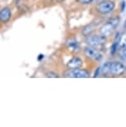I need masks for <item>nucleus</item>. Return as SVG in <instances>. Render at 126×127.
Masks as SVG:
<instances>
[{"instance_id":"f257e3e1","label":"nucleus","mask_w":126,"mask_h":127,"mask_svg":"<svg viewBox=\"0 0 126 127\" xmlns=\"http://www.w3.org/2000/svg\"><path fill=\"white\" fill-rule=\"evenodd\" d=\"M86 42L89 46L101 50L106 42V37L103 35H90L87 37Z\"/></svg>"},{"instance_id":"f03ea898","label":"nucleus","mask_w":126,"mask_h":127,"mask_svg":"<svg viewBox=\"0 0 126 127\" xmlns=\"http://www.w3.org/2000/svg\"><path fill=\"white\" fill-rule=\"evenodd\" d=\"M120 22L119 18H113L108 21L101 28V35L104 36V37H109V36L112 35V33L115 31V28L117 27Z\"/></svg>"},{"instance_id":"7ed1b4c3","label":"nucleus","mask_w":126,"mask_h":127,"mask_svg":"<svg viewBox=\"0 0 126 127\" xmlns=\"http://www.w3.org/2000/svg\"><path fill=\"white\" fill-rule=\"evenodd\" d=\"M66 77H71V78H87L90 76V73L86 70L84 69H69L65 72Z\"/></svg>"},{"instance_id":"20e7f679","label":"nucleus","mask_w":126,"mask_h":127,"mask_svg":"<svg viewBox=\"0 0 126 127\" xmlns=\"http://www.w3.org/2000/svg\"><path fill=\"white\" fill-rule=\"evenodd\" d=\"M85 55L88 58H91L94 61H101L103 58V53L100 49L91 46H87L85 48Z\"/></svg>"},{"instance_id":"39448f33","label":"nucleus","mask_w":126,"mask_h":127,"mask_svg":"<svg viewBox=\"0 0 126 127\" xmlns=\"http://www.w3.org/2000/svg\"><path fill=\"white\" fill-rule=\"evenodd\" d=\"M115 3L113 1H110V0H105L101 3H100L96 7L97 11L101 14H107L112 12L115 8Z\"/></svg>"},{"instance_id":"423d86ee","label":"nucleus","mask_w":126,"mask_h":127,"mask_svg":"<svg viewBox=\"0 0 126 127\" xmlns=\"http://www.w3.org/2000/svg\"><path fill=\"white\" fill-rule=\"evenodd\" d=\"M125 71V66L120 62H110V73L115 76H120Z\"/></svg>"},{"instance_id":"0eeeda50","label":"nucleus","mask_w":126,"mask_h":127,"mask_svg":"<svg viewBox=\"0 0 126 127\" xmlns=\"http://www.w3.org/2000/svg\"><path fill=\"white\" fill-rule=\"evenodd\" d=\"M82 64L83 62L80 58H79V57H73L68 62L67 66L69 69H77L81 67Z\"/></svg>"},{"instance_id":"6e6552de","label":"nucleus","mask_w":126,"mask_h":127,"mask_svg":"<svg viewBox=\"0 0 126 127\" xmlns=\"http://www.w3.org/2000/svg\"><path fill=\"white\" fill-rule=\"evenodd\" d=\"M11 10L9 8H3L0 11V21L2 23H7L11 18Z\"/></svg>"},{"instance_id":"1a4fd4ad","label":"nucleus","mask_w":126,"mask_h":127,"mask_svg":"<svg viewBox=\"0 0 126 127\" xmlns=\"http://www.w3.org/2000/svg\"><path fill=\"white\" fill-rule=\"evenodd\" d=\"M66 44H67V47H68L69 50H71V52H76L80 50L79 42H78L76 39H74V38H71V39H69L67 41V42H66Z\"/></svg>"},{"instance_id":"9d476101","label":"nucleus","mask_w":126,"mask_h":127,"mask_svg":"<svg viewBox=\"0 0 126 127\" xmlns=\"http://www.w3.org/2000/svg\"><path fill=\"white\" fill-rule=\"evenodd\" d=\"M120 33L117 32L110 47V54L112 55V56H114V55L116 53V52H117L118 47L120 46Z\"/></svg>"},{"instance_id":"9b49d317","label":"nucleus","mask_w":126,"mask_h":127,"mask_svg":"<svg viewBox=\"0 0 126 127\" xmlns=\"http://www.w3.org/2000/svg\"><path fill=\"white\" fill-rule=\"evenodd\" d=\"M96 27H97V24H96V23H91V24L86 25L84 28H83V30H82L83 35L85 36V37H88V36L91 35L92 32H93L94 31L96 30Z\"/></svg>"},{"instance_id":"f8f14e48","label":"nucleus","mask_w":126,"mask_h":127,"mask_svg":"<svg viewBox=\"0 0 126 127\" xmlns=\"http://www.w3.org/2000/svg\"><path fill=\"white\" fill-rule=\"evenodd\" d=\"M110 72V62H106L102 66L101 73L104 74V75H107V74Z\"/></svg>"},{"instance_id":"ddd939ff","label":"nucleus","mask_w":126,"mask_h":127,"mask_svg":"<svg viewBox=\"0 0 126 127\" xmlns=\"http://www.w3.org/2000/svg\"><path fill=\"white\" fill-rule=\"evenodd\" d=\"M120 48H126V32H124L120 35Z\"/></svg>"},{"instance_id":"4468645a","label":"nucleus","mask_w":126,"mask_h":127,"mask_svg":"<svg viewBox=\"0 0 126 127\" xmlns=\"http://www.w3.org/2000/svg\"><path fill=\"white\" fill-rule=\"evenodd\" d=\"M58 74L56 72H53V71H50V72L47 73V77H52V78H56L58 77Z\"/></svg>"},{"instance_id":"2eb2a0df","label":"nucleus","mask_w":126,"mask_h":127,"mask_svg":"<svg viewBox=\"0 0 126 127\" xmlns=\"http://www.w3.org/2000/svg\"><path fill=\"white\" fill-rule=\"evenodd\" d=\"M121 57H122V58L125 60V62H126V48H121Z\"/></svg>"},{"instance_id":"dca6fc26","label":"nucleus","mask_w":126,"mask_h":127,"mask_svg":"<svg viewBox=\"0 0 126 127\" xmlns=\"http://www.w3.org/2000/svg\"><path fill=\"white\" fill-rule=\"evenodd\" d=\"M80 3H84V4H89V3H91L94 0H78Z\"/></svg>"},{"instance_id":"f3484780","label":"nucleus","mask_w":126,"mask_h":127,"mask_svg":"<svg viewBox=\"0 0 126 127\" xmlns=\"http://www.w3.org/2000/svg\"><path fill=\"white\" fill-rule=\"evenodd\" d=\"M100 72H101V67H98L96 69V72H95V74H94V77H98L99 75H100Z\"/></svg>"},{"instance_id":"a211bd4d","label":"nucleus","mask_w":126,"mask_h":127,"mask_svg":"<svg viewBox=\"0 0 126 127\" xmlns=\"http://www.w3.org/2000/svg\"><path fill=\"white\" fill-rule=\"evenodd\" d=\"M125 1H123L122 2V4H121V11H125Z\"/></svg>"},{"instance_id":"6ab92c4d","label":"nucleus","mask_w":126,"mask_h":127,"mask_svg":"<svg viewBox=\"0 0 126 127\" xmlns=\"http://www.w3.org/2000/svg\"><path fill=\"white\" fill-rule=\"evenodd\" d=\"M42 58H44V55L40 54V55H39V57H38V60H39V61H41V60H42Z\"/></svg>"},{"instance_id":"aec40b11","label":"nucleus","mask_w":126,"mask_h":127,"mask_svg":"<svg viewBox=\"0 0 126 127\" xmlns=\"http://www.w3.org/2000/svg\"><path fill=\"white\" fill-rule=\"evenodd\" d=\"M125 29L126 31V20H125Z\"/></svg>"},{"instance_id":"412c9836","label":"nucleus","mask_w":126,"mask_h":127,"mask_svg":"<svg viewBox=\"0 0 126 127\" xmlns=\"http://www.w3.org/2000/svg\"><path fill=\"white\" fill-rule=\"evenodd\" d=\"M57 2H63V1H65V0H56Z\"/></svg>"}]
</instances>
